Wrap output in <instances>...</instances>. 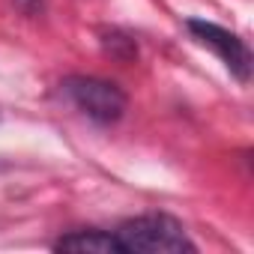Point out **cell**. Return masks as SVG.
Returning <instances> with one entry per match:
<instances>
[{"label": "cell", "mask_w": 254, "mask_h": 254, "mask_svg": "<svg viewBox=\"0 0 254 254\" xmlns=\"http://www.w3.org/2000/svg\"><path fill=\"white\" fill-rule=\"evenodd\" d=\"M60 96L99 126L117 123L126 114V105H129L126 93L114 81L90 78V75H69L66 81H60Z\"/></svg>", "instance_id": "cell-2"}, {"label": "cell", "mask_w": 254, "mask_h": 254, "mask_svg": "<svg viewBox=\"0 0 254 254\" xmlns=\"http://www.w3.org/2000/svg\"><path fill=\"white\" fill-rule=\"evenodd\" d=\"M114 236L123 245V254L132 251H144V254H180V251H197V245L189 239L186 227L162 212H150V215H138L123 221Z\"/></svg>", "instance_id": "cell-1"}, {"label": "cell", "mask_w": 254, "mask_h": 254, "mask_svg": "<svg viewBox=\"0 0 254 254\" xmlns=\"http://www.w3.org/2000/svg\"><path fill=\"white\" fill-rule=\"evenodd\" d=\"M186 27L203 48H209L224 63V69L239 84H248V78H251V51L236 33H230V30H224L212 21H203V18H189Z\"/></svg>", "instance_id": "cell-3"}, {"label": "cell", "mask_w": 254, "mask_h": 254, "mask_svg": "<svg viewBox=\"0 0 254 254\" xmlns=\"http://www.w3.org/2000/svg\"><path fill=\"white\" fill-rule=\"evenodd\" d=\"M57 251H75V254H123V245L108 230H75L69 236H60L54 242Z\"/></svg>", "instance_id": "cell-4"}, {"label": "cell", "mask_w": 254, "mask_h": 254, "mask_svg": "<svg viewBox=\"0 0 254 254\" xmlns=\"http://www.w3.org/2000/svg\"><path fill=\"white\" fill-rule=\"evenodd\" d=\"M15 6L24 12V15H36L42 9V0H15Z\"/></svg>", "instance_id": "cell-5"}]
</instances>
